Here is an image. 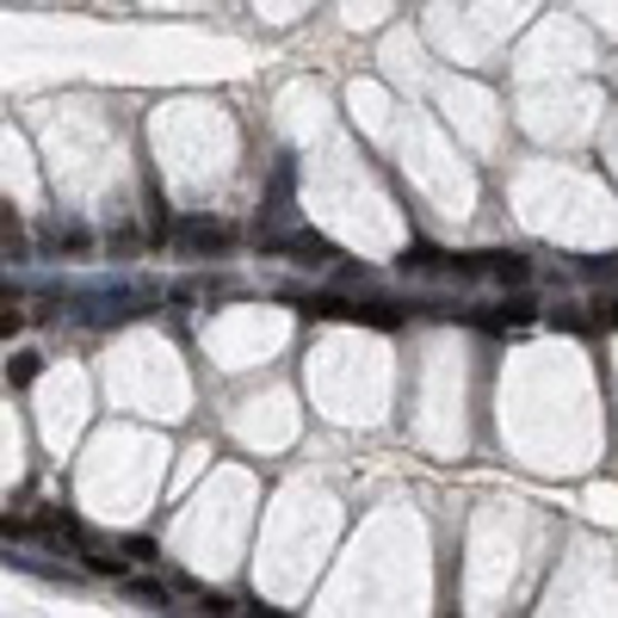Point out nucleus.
Returning <instances> with one entry per match:
<instances>
[{"instance_id": "obj_6", "label": "nucleus", "mask_w": 618, "mask_h": 618, "mask_svg": "<svg viewBox=\"0 0 618 618\" xmlns=\"http://www.w3.org/2000/svg\"><path fill=\"white\" fill-rule=\"evenodd\" d=\"M38 371H44V353H19V359H7V377H13V384H31Z\"/></svg>"}, {"instance_id": "obj_7", "label": "nucleus", "mask_w": 618, "mask_h": 618, "mask_svg": "<svg viewBox=\"0 0 618 618\" xmlns=\"http://www.w3.org/2000/svg\"><path fill=\"white\" fill-rule=\"evenodd\" d=\"M124 556H130V563H161V556H154V539H124Z\"/></svg>"}, {"instance_id": "obj_9", "label": "nucleus", "mask_w": 618, "mask_h": 618, "mask_svg": "<svg viewBox=\"0 0 618 618\" xmlns=\"http://www.w3.org/2000/svg\"><path fill=\"white\" fill-rule=\"evenodd\" d=\"M0 242L19 247V216H13V204H7V199H0Z\"/></svg>"}, {"instance_id": "obj_4", "label": "nucleus", "mask_w": 618, "mask_h": 618, "mask_svg": "<svg viewBox=\"0 0 618 618\" xmlns=\"http://www.w3.org/2000/svg\"><path fill=\"white\" fill-rule=\"evenodd\" d=\"M482 322H489V328H525V322H532V303L513 297V303H501V316H482Z\"/></svg>"}, {"instance_id": "obj_8", "label": "nucleus", "mask_w": 618, "mask_h": 618, "mask_svg": "<svg viewBox=\"0 0 618 618\" xmlns=\"http://www.w3.org/2000/svg\"><path fill=\"white\" fill-rule=\"evenodd\" d=\"M19 328H25V309H13V303H0V340H13Z\"/></svg>"}, {"instance_id": "obj_10", "label": "nucleus", "mask_w": 618, "mask_h": 618, "mask_svg": "<svg viewBox=\"0 0 618 618\" xmlns=\"http://www.w3.org/2000/svg\"><path fill=\"white\" fill-rule=\"evenodd\" d=\"M0 303H13V285H7V278H0Z\"/></svg>"}, {"instance_id": "obj_1", "label": "nucleus", "mask_w": 618, "mask_h": 618, "mask_svg": "<svg viewBox=\"0 0 618 618\" xmlns=\"http://www.w3.org/2000/svg\"><path fill=\"white\" fill-rule=\"evenodd\" d=\"M230 242H235V230L216 223V216H180V223H173V247H180V254H223Z\"/></svg>"}, {"instance_id": "obj_3", "label": "nucleus", "mask_w": 618, "mask_h": 618, "mask_svg": "<svg viewBox=\"0 0 618 618\" xmlns=\"http://www.w3.org/2000/svg\"><path fill=\"white\" fill-rule=\"evenodd\" d=\"M266 247H273V254H297V266H328V260H340L334 247L322 242V235H266Z\"/></svg>"}, {"instance_id": "obj_5", "label": "nucleus", "mask_w": 618, "mask_h": 618, "mask_svg": "<svg viewBox=\"0 0 618 618\" xmlns=\"http://www.w3.org/2000/svg\"><path fill=\"white\" fill-rule=\"evenodd\" d=\"M44 242H50V247H68V254H81V247H87V230H81V223H50Z\"/></svg>"}, {"instance_id": "obj_2", "label": "nucleus", "mask_w": 618, "mask_h": 618, "mask_svg": "<svg viewBox=\"0 0 618 618\" xmlns=\"http://www.w3.org/2000/svg\"><path fill=\"white\" fill-rule=\"evenodd\" d=\"M458 278H494V285H525L532 278V260L520 254H470V260H451Z\"/></svg>"}, {"instance_id": "obj_11", "label": "nucleus", "mask_w": 618, "mask_h": 618, "mask_svg": "<svg viewBox=\"0 0 618 618\" xmlns=\"http://www.w3.org/2000/svg\"><path fill=\"white\" fill-rule=\"evenodd\" d=\"M612 322H618V309H612Z\"/></svg>"}]
</instances>
